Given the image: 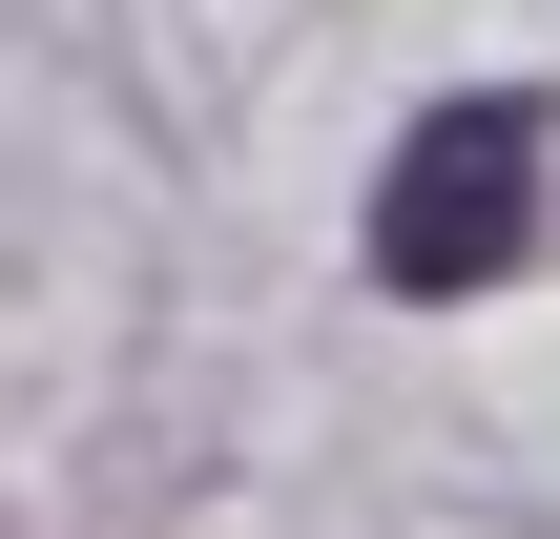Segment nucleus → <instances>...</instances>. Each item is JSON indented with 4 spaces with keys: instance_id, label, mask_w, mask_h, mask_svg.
<instances>
[{
    "instance_id": "obj_1",
    "label": "nucleus",
    "mask_w": 560,
    "mask_h": 539,
    "mask_svg": "<svg viewBox=\"0 0 560 539\" xmlns=\"http://www.w3.org/2000/svg\"><path fill=\"white\" fill-rule=\"evenodd\" d=\"M520 249H540V104H520V83H457V104L395 125V166H374V291L457 312V291H499Z\"/></svg>"
}]
</instances>
